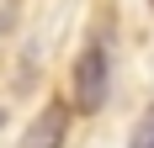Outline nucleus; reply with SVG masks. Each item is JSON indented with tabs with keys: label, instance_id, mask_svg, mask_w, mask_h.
<instances>
[{
	"label": "nucleus",
	"instance_id": "nucleus-3",
	"mask_svg": "<svg viewBox=\"0 0 154 148\" xmlns=\"http://www.w3.org/2000/svg\"><path fill=\"white\" fill-rule=\"evenodd\" d=\"M128 148H154V106L138 117V127H133V138H128Z\"/></svg>",
	"mask_w": 154,
	"mask_h": 148
},
{
	"label": "nucleus",
	"instance_id": "nucleus-1",
	"mask_svg": "<svg viewBox=\"0 0 154 148\" xmlns=\"http://www.w3.org/2000/svg\"><path fill=\"white\" fill-rule=\"evenodd\" d=\"M106 53H101V48H85V53H80V64H75V106L80 111H101V101H106Z\"/></svg>",
	"mask_w": 154,
	"mask_h": 148
},
{
	"label": "nucleus",
	"instance_id": "nucleus-2",
	"mask_svg": "<svg viewBox=\"0 0 154 148\" xmlns=\"http://www.w3.org/2000/svg\"><path fill=\"white\" fill-rule=\"evenodd\" d=\"M64 132H69V106H64V101H48L43 111L32 117L21 148H64Z\"/></svg>",
	"mask_w": 154,
	"mask_h": 148
},
{
	"label": "nucleus",
	"instance_id": "nucleus-4",
	"mask_svg": "<svg viewBox=\"0 0 154 148\" xmlns=\"http://www.w3.org/2000/svg\"><path fill=\"white\" fill-rule=\"evenodd\" d=\"M0 127H5V111H0Z\"/></svg>",
	"mask_w": 154,
	"mask_h": 148
}]
</instances>
